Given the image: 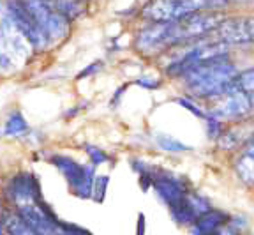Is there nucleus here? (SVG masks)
Segmentation results:
<instances>
[{
    "label": "nucleus",
    "mask_w": 254,
    "mask_h": 235,
    "mask_svg": "<svg viewBox=\"0 0 254 235\" xmlns=\"http://www.w3.org/2000/svg\"><path fill=\"white\" fill-rule=\"evenodd\" d=\"M237 76L233 64L226 62V59H219L189 69L184 75V81L190 96L215 99L230 90Z\"/></svg>",
    "instance_id": "obj_1"
},
{
    "label": "nucleus",
    "mask_w": 254,
    "mask_h": 235,
    "mask_svg": "<svg viewBox=\"0 0 254 235\" xmlns=\"http://www.w3.org/2000/svg\"><path fill=\"white\" fill-rule=\"evenodd\" d=\"M228 0H152L143 9V16L154 23H173L201 11L221 9Z\"/></svg>",
    "instance_id": "obj_2"
},
{
    "label": "nucleus",
    "mask_w": 254,
    "mask_h": 235,
    "mask_svg": "<svg viewBox=\"0 0 254 235\" xmlns=\"http://www.w3.org/2000/svg\"><path fill=\"white\" fill-rule=\"evenodd\" d=\"M228 48H230L228 44L221 43V41L214 39L210 36H206L205 41H199V43L192 44L189 50L180 53L168 66L166 71L171 76H184L189 69L196 68L199 64H205V62H212V60H219V59H226Z\"/></svg>",
    "instance_id": "obj_3"
},
{
    "label": "nucleus",
    "mask_w": 254,
    "mask_h": 235,
    "mask_svg": "<svg viewBox=\"0 0 254 235\" xmlns=\"http://www.w3.org/2000/svg\"><path fill=\"white\" fill-rule=\"evenodd\" d=\"M224 21L222 14L219 12H198L192 16H187L180 21L168 23V34H170V44H182L189 41L201 39L210 36L217 30L219 25Z\"/></svg>",
    "instance_id": "obj_4"
},
{
    "label": "nucleus",
    "mask_w": 254,
    "mask_h": 235,
    "mask_svg": "<svg viewBox=\"0 0 254 235\" xmlns=\"http://www.w3.org/2000/svg\"><path fill=\"white\" fill-rule=\"evenodd\" d=\"M5 12H7L9 20L14 25L16 32L20 34L34 50H41L46 46L48 39L44 36L43 28L32 16V12L25 5L23 0H7L5 2Z\"/></svg>",
    "instance_id": "obj_5"
},
{
    "label": "nucleus",
    "mask_w": 254,
    "mask_h": 235,
    "mask_svg": "<svg viewBox=\"0 0 254 235\" xmlns=\"http://www.w3.org/2000/svg\"><path fill=\"white\" fill-rule=\"evenodd\" d=\"M52 163L59 168V171L65 177L71 191L74 193L78 198H90L92 191H94V166H83V164L76 163L72 157L67 156H53Z\"/></svg>",
    "instance_id": "obj_6"
},
{
    "label": "nucleus",
    "mask_w": 254,
    "mask_h": 235,
    "mask_svg": "<svg viewBox=\"0 0 254 235\" xmlns=\"http://www.w3.org/2000/svg\"><path fill=\"white\" fill-rule=\"evenodd\" d=\"M23 2L32 12V16L36 18L39 27L43 28L48 41H59L67 36L69 20L57 12L46 0H23Z\"/></svg>",
    "instance_id": "obj_7"
},
{
    "label": "nucleus",
    "mask_w": 254,
    "mask_h": 235,
    "mask_svg": "<svg viewBox=\"0 0 254 235\" xmlns=\"http://www.w3.org/2000/svg\"><path fill=\"white\" fill-rule=\"evenodd\" d=\"M254 110V104L246 92L240 90L237 85H231L230 90L215 97V104L212 106V117L215 119H242Z\"/></svg>",
    "instance_id": "obj_8"
},
{
    "label": "nucleus",
    "mask_w": 254,
    "mask_h": 235,
    "mask_svg": "<svg viewBox=\"0 0 254 235\" xmlns=\"http://www.w3.org/2000/svg\"><path fill=\"white\" fill-rule=\"evenodd\" d=\"M4 196L11 203H14L16 207L43 202L39 182L28 171H20L12 179H9V182L4 187Z\"/></svg>",
    "instance_id": "obj_9"
},
{
    "label": "nucleus",
    "mask_w": 254,
    "mask_h": 235,
    "mask_svg": "<svg viewBox=\"0 0 254 235\" xmlns=\"http://www.w3.org/2000/svg\"><path fill=\"white\" fill-rule=\"evenodd\" d=\"M210 37L228 44V46H240V44H254V16L230 18L217 27Z\"/></svg>",
    "instance_id": "obj_10"
},
{
    "label": "nucleus",
    "mask_w": 254,
    "mask_h": 235,
    "mask_svg": "<svg viewBox=\"0 0 254 235\" xmlns=\"http://www.w3.org/2000/svg\"><path fill=\"white\" fill-rule=\"evenodd\" d=\"M154 189L159 198L163 200L170 209L175 207L182 200H186L187 193H189L186 189V186L171 173H157V175H154Z\"/></svg>",
    "instance_id": "obj_11"
},
{
    "label": "nucleus",
    "mask_w": 254,
    "mask_h": 235,
    "mask_svg": "<svg viewBox=\"0 0 254 235\" xmlns=\"http://www.w3.org/2000/svg\"><path fill=\"white\" fill-rule=\"evenodd\" d=\"M230 221V216L222 211H208L196 219L192 225V234L194 235H217L221 228Z\"/></svg>",
    "instance_id": "obj_12"
},
{
    "label": "nucleus",
    "mask_w": 254,
    "mask_h": 235,
    "mask_svg": "<svg viewBox=\"0 0 254 235\" xmlns=\"http://www.w3.org/2000/svg\"><path fill=\"white\" fill-rule=\"evenodd\" d=\"M237 175L247 184H254V135L249 138L246 144L242 156L238 157L237 164H235Z\"/></svg>",
    "instance_id": "obj_13"
},
{
    "label": "nucleus",
    "mask_w": 254,
    "mask_h": 235,
    "mask_svg": "<svg viewBox=\"0 0 254 235\" xmlns=\"http://www.w3.org/2000/svg\"><path fill=\"white\" fill-rule=\"evenodd\" d=\"M170 212H171V218L179 225H182V227H192V225L196 223V219L199 218L194 212V209L190 207V203L187 202V196H186V200H182V202L177 203L175 207H171Z\"/></svg>",
    "instance_id": "obj_14"
},
{
    "label": "nucleus",
    "mask_w": 254,
    "mask_h": 235,
    "mask_svg": "<svg viewBox=\"0 0 254 235\" xmlns=\"http://www.w3.org/2000/svg\"><path fill=\"white\" fill-rule=\"evenodd\" d=\"M28 131V124L23 119L20 112H11L4 124V129H2V135L5 136H21Z\"/></svg>",
    "instance_id": "obj_15"
},
{
    "label": "nucleus",
    "mask_w": 254,
    "mask_h": 235,
    "mask_svg": "<svg viewBox=\"0 0 254 235\" xmlns=\"http://www.w3.org/2000/svg\"><path fill=\"white\" fill-rule=\"evenodd\" d=\"M5 230H7L9 235H36V232L28 227V223L18 212L16 214H7V218H5Z\"/></svg>",
    "instance_id": "obj_16"
},
{
    "label": "nucleus",
    "mask_w": 254,
    "mask_h": 235,
    "mask_svg": "<svg viewBox=\"0 0 254 235\" xmlns=\"http://www.w3.org/2000/svg\"><path fill=\"white\" fill-rule=\"evenodd\" d=\"M235 85H237L240 90L246 92L254 104V68L240 73V75L237 76V80H235Z\"/></svg>",
    "instance_id": "obj_17"
},
{
    "label": "nucleus",
    "mask_w": 254,
    "mask_h": 235,
    "mask_svg": "<svg viewBox=\"0 0 254 235\" xmlns=\"http://www.w3.org/2000/svg\"><path fill=\"white\" fill-rule=\"evenodd\" d=\"M157 145L163 151H166V152H186V151H189V147L187 145H184L180 140H175L173 136H168V135H157Z\"/></svg>",
    "instance_id": "obj_18"
},
{
    "label": "nucleus",
    "mask_w": 254,
    "mask_h": 235,
    "mask_svg": "<svg viewBox=\"0 0 254 235\" xmlns=\"http://www.w3.org/2000/svg\"><path fill=\"white\" fill-rule=\"evenodd\" d=\"M187 202L190 203V207L194 209V212L198 216H203L205 212L212 211L208 200L203 198V196H199V195H196V193H187Z\"/></svg>",
    "instance_id": "obj_19"
},
{
    "label": "nucleus",
    "mask_w": 254,
    "mask_h": 235,
    "mask_svg": "<svg viewBox=\"0 0 254 235\" xmlns=\"http://www.w3.org/2000/svg\"><path fill=\"white\" fill-rule=\"evenodd\" d=\"M108 182H110V177L108 175H99L95 177L94 182V191H92V198L95 202H103L104 196H106V189H108Z\"/></svg>",
    "instance_id": "obj_20"
},
{
    "label": "nucleus",
    "mask_w": 254,
    "mask_h": 235,
    "mask_svg": "<svg viewBox=\"0 0 254 235\" xmlns=\"http://www.w3.org/2000/svg\"><path fill=\"white\" fill-rule=\"evenodd\" d=\"M85 149H87V154H88V157H90L92 164H103L110 159L106 152L101 151V149L95 147V145H85Z\"/></svg>",
    "instance_id": "obj_21"
},
{
    "label": "nucleus",
    "mask_w": 254,
    "mask_h": 235,
    "mask_svg": "<svg viewBox=\"0 0 254 235\" xmlns=\"http://www.w3.org/2000/svg\"><path fill=\"white\" fill-rule=\"evenodd\" d=\"M62 230H64V235H92L87 228H81L72 223H62Z\"/></svg>",
    "instance_id": "obj_22"
},
{
    "label": "nucleus",
    "mask_w": 254,
    "mask_h": 235,
    "mask_svg": "<svg viewBox=\"0 0 254 235\" xmlns=\"http://www.w3.org/2000/svg\"><path fill=\"white\" fill-rule=\"evenodd\" d=\"M179 103H180V104H182V106H184V108H187V110H190V112L194 113V115H196V117H206V115H205V113H203V112H201V110H199V108H198V106H194V104L190 103V101H187V99H180V101H179Z\"/></svg>",
    "instance_id": "obj_23"
},
{
    "label": "nucleus",
    "mask_w": 254,
    "mask_h": 235,
    "mask_svg": "<svg viewBox=\"0 0 254 235\" xmlns=\"http://www.w3.org/2000/svg\"><path fill=\"white\" fill-rule=\"evenodd\" d=\"M101 62H94V64L92 66H88L87 69H85V71H81L78 75V78H85V76H88V75H92V73H95V71H99V68H101Z\"/></svg>",
    "instance_id": "obj_24"
},
{
    "label": "nucleus",
    "mask_w": 254,
    "mask_h": 235,
    "mask_svg": "<svg viewBox=\"0 0 254 235\" xmlns=\"http://www.w3.org/2000/svg\"><path fill=\"white\" fill-rule=\"evenodd\" d=\"M136 85H139V87H145V88H157V87H159V81L139 78V80H136Z\"/></svg>",
    "instance_id": "obj_25"
},
{
    "label": "nucleus",
    "mask_w": 254,
    "mask_h": 235,
    "mask_svg": "<svg viewBox=\"0 0 254 235\" xmlns=\"http://www.w3.org/2000/svg\"><path fill=\"white\" fill-rule=\"evenodd\" d=\"M136 235H145V216L139 214L138 216V232Z\"/></svg>",
    "instance_id": "obj_26"
},
{
    "label": "nucleus",
    "mask_w": 254,
    "mask_h": 235,
    "mask_svg": "<svg viewBox=\"0 0 254 235\" xmlns=\"http://www.w3.org/2000/svg\"><path fill=\"white\" fill-rule=\"evenodd\" d=\"M5 218H7V216L4 214L2 205H0V235H4V232H5Z\"/></svg>",
    "instance_id": "obj_27"
},
{
    "label": "nucleus",
    "mask_w": 254,
    "mask_h": 235,
    "mask_svg": "<svg viewBox=\"0 0 254 235\" xmlns=\"http://www.w3.org/2000/svg\"><path fill=\"white\" fill-rule=\"evenodd\" d=\"M9 66H11V60H9V57L4 55V53H0V68L7 69Z\"/></svg>",
    "instance_id": "obj_28"
}]
</instances>
